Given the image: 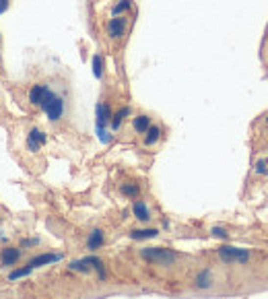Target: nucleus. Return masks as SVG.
<instances>
[{
  "instance_id": "22",
  "label": "nucleus",
  "mask_w": 268,
  "mask_h": 299,
  "mask_svg": "<svg viewBox=\"0 0 268 299\" xmlns=\"http://www.w3.org/2000/svg\"><path fill=\"white\" fill-rule=\"evenodd\" d=\"M93 73H95L97 78H101V75H103V58H101V54L93 56Z\"/></svg>"
},
{
  "instance_id": "8",
  "label": "nucleus",
  "mask_w": 268,
  "mask_h": 299,
  "mask_svg": "<svg viewBox=\"0 0 268 299\" xmlns=\"http://www.w3.org/2000/svg\"><path fill=\"white\" fill-rule=\"evenodd\" d=\"M213 285H215V274L211 268H202V271L194 276V287L198 291H208V289H213Z\"/></svg>"
},
{
  "instance_id": "4",
  "label": "nucleus",
  "mask_w": 268,
  "mask_h": 299,
  "mask_svg": "<svg viewBox=\"0 0 268 299\" xmlns=\"http://www.w3.org/2000/svg\"><path fill=\"white\" fill-rule=\"evenodd\" d=\"M250 250L244 248H233V246H221L219 248V258L225 264H245L250 260Z\"/></svg>"
},
{
  "instance_id": "13",
  "label": "nucleus",
  "mask_w": 268,
  "mask_h": 299,
  "mask_svg": "<svg viewBox=\"0 0 268 299\" xmlns=\"http://www.w3.org/2000/svg\"><path fill=\"white\" fill-rule=\"evenodd\" d=\"M151 124H153V118L148 116V114H138V116L132 118V130L136 134H145Z\"/></svg>"
},
{
  "instance_id": "20",
  "label": "nucleus",
  "mask_w": 268,
  "mask_h": 299,
  "mask_svg": "<svg viewBox=\"0 0 268 299\" xmlns=\"http://www.w3.org/2000/svg\"><path fill=\"white\" fill-rule=\"evenodd\" d=\"M89 262H91V266H93V271L97 273V276H99V278H101V281H103V278L107 276L103 260H101V258H97V256H89Z\"/></svg>"
},
{
  "instance_id": "19",
  "label": "nucleus",
  "mask_w": 268,
  "mask_h": 299,
  "mask_svg": "<svg viewBox=\"0 0 268 299\" xmlns=\"http://www.w3.org/2000/svg\"><path fill=\"white\" fill-rule=\"evenodd\" d=\"M120 192L126 198H138V196H141V186L134 184V182H128V184H122L120 186Z\"/></svg>"
},
{
  "instance_id": "26",
  "label": "nucleus",
  "mask_w": 268,
  "mask_h": 299,
  "mask_svg": "<svg viewBox=\"0 0 268 299\" xmlns=\"http://www.w3.org/2000/svg\"><path fill=\"white\" fill-rule=\"evenodd\" d=\"M266 124H268V118H266Z\"/></svg>"
},
{
  "instance_id": "18",
  "label": "nucleus",
  "mask_w": 268,
  "mask_h": 299,
  "mask_svg": "<svg viewBox=\"0 0 268 299\" xmlns=\"http://www.w3.org/2000/svg\"><path fill=\"white\" fill-rule=\"evenodd\" d=\"M128 116H130V107H128V105L120 107V109H118V112L112 116V120H110V126L114 128V130H118V128L122 126V122H124V120H126Z\"/></svg>"
},
{
  "instance_id": "5",
  "label": "nucleus",
  "mask_w": 268,
  "mask_h": 299,
  "mask_svg": "<svg viewBox=\"0 0 268 299\" xmlns=\"http://www.w3.org/2000/svg\"><path fill=\"white\" fill-rule=\"evenodd\" d=\"M23 258V248H17V246H6L0 250V266L4 268H13L19 260Z\"/></svg>"
},
{
  "instance_id": "10",
  "label": "nucleus",
  "mask_w": 268,
  "mask_h": 299,
  "mask_svg": "<svg viewBox=\"0 0 268 299\" xmlns=\"http://www.w3.org/2000/svg\"><path fill=\"white\" fill-rule=\"evenodd\" d=\"M110 120H112V109L107 107L103 101L97 103V128H99V134L105 132V126L110 124Z\"/></svg>"
},
{
  "instance_id": "17",
  "label": "nucleus",
  "mask_w": 268,
  "mask_h": 299,
  "mask_svg": "<svg viewBox=\"0 0 268 299\" xmlns=\"http://www.w3.org/2000/svg\"><path fill=\"white\" fill-rule=\"evenodd\" d=\"M132 0H118V2L110 8V15L112 17H124L128 11H132Z\"/></svg>"
},
{
  "instance_id": "12",
  "label": "nucleus",
  "mask_w": 268,
  "mask_h": 299,
  "mask_svg": "<svg viewBox=\"0 0 268 299\" xmlns=\"http://www.w3.org/2000/svg\"><path fill=\"white\" fill-rule=\"evenodd\" d=\"M132 215H134V219L136 221H141V223H148L153 219V215H151V208L146 206V202L145 200H136L134 204H132Z\"/></svg>"
},
{
  "instance_id": "2",
  "label": "nucleus",
  "mask_w": 268,
  "mask_h": 299,
  "mask_svg": "<svg viewBox=\"0 0 268 299\" xmlns=\"http://www.w3.org/2000/svg\"><path fill=\"white\" fill-rule=\"evenodd\" d=\"M138 254L143 260L157 266H171L177 262V252L170 250V248H143Z\"/></svg>"
},
{
  "instance_id": "3",
  "label": "nucleus",
  "mask_w": 268,
  "mask_h": 299,
  "mask_svg": "<svg viewBox=\"0 0 268 299\" xmlns=\"http://www.w3.org/2000/svg\"><path fill=\"white\" fill-rule=\"evenodd\" d=\"M128 29H130V19H128L126 15L124 17H112L110 21L105 23V35H107L110 42L120 44L126 39Z\"/></svg>"
},
{
  "instance_id": "21",
  "label": "nucleus",
  "mask_w": 268,
  "mask_h": 299,
  "mask_svg": "<svg viewBox=\"0 0 268 299\" xmlns=\"http://www.w3.org/2000/svg\"><path fill=\"white\" fill-rule=\"evenodd\" d=\"M31 271L33 268L31 266H21V268H15V271H11L8 273V281H17V278H23V276H27V274H31Z\"/></svg>"
},
{
  "instance_id": "23",
  "label": "nucleus",
  "mask_w": 268,
  "mask_h": 299,
  "mask_svg": "<svg viewBox=\"0 0 268 299\" xmlns=\"http://www.w3.org/2000/svg\"><path fill=\"white\" fill-rule=\"evenodd\" d=\"M39 244H42V239H39V237H27V239H21V248H25V250H29V248H37Z\"/></svg>"
},
{
  "instance_id": "7",
  "label": "nucleus",
  "mask_w": 268,
  "mask_h": 299,
  "mask_svg": "<svg viewBox=\"0 0 268 299\" xmlns=\"http://www.w3.org/2000/svg\"><path fill=\"white\" fill-rule=\"evenodd\" d=\"M62 260V254H58V252H44V254H37L33 258H29V262L27 266H31L33 271L39 266H48V264H54V262H60Z\"/></svg>"
},
{
  "instance_id": "24",
  "label": "nucleus",
  "mask_w": 268,
  "mask_h": 299,
  "mask_svg": "<svg viewBox=\"0 0 268 299\" xmlns=\"http://www.w3.org/2000/svg\"><path fill=\"white\" fill-rule=\"evenodd\" d=\"M211 233H213V237H219V239H227V237H229V231H227L225 227H219V225L213 227Z\"/></svg>"
},
{
  "instance_id": "11",
  "label": "nucleus",
  "mask_w": 268,
  "mask_h": 299,
  "mask_svg": "<svg viewBox=\"0 0 268 299\" xmlns=\"http://www.w3.org/2000/svg\"><path fill=\"white\" fill-rule=\"evenodd\" d=\"M103 244H105L103 229H91V233H89V237H87V250L89 252H97Z\"/></svg>"
},
{
  "instance_id": "14",
  "label": "nucleus",
  "mask_w": 268,
  "mask_h": 299,
  "mask_svg": "<svg viewBox=\"0 0 268 299\" xmlns=\"http://www.w3.org/2000/svg\"><path fill=\"white\" fill-rule=\"evenodd\" d=\"M42 97H44V83H35V85L29 87V93H27L29 105L39 109V105H42Z\"/></svg>"
},
{
  "instance_id": "16",
  "label": "nucleus",
  "mask_w": 268,
  "mask_h": 299,
  "mask_svg": "<svg viewBox=\"0 0 268 299\" xmlns=\"http://www.w3.org/2000/svg\"><path fill=\"white\" fill-rule=\"evenodd\" d=\"M130 239H136V242H143V239H153L159 235V229L155 227H146V229H132L130 233Z\"/></svg>"
},
{
  "instance_id": "15",
  "label": "nucleus",
  "mask_w": 268,
  "mask_h": 299,
  "mask_svg": "<svg viewBox=\"0 0 268 299\" xmlns=\"http://www.w3.org/2000/svg\"><path fill=\"white\" fill-rule=\"evenodd\" d=\"M68 271L89 274V273H93V266H91V262H89V256H85V258H78V260H73L71 264H68Z\"/></svg>"
},
{
  "instance_id": "1",
  "label": "nucleus",
  "mask_w": 268,
  "mask_h": 299,
  "mask_svg": "<svg viewBox=\"0 0 268 299\" xmlns=\"http://www.w3.org/2000/svg\"><path fill=\"white\" fill-rule=\"evenodd\" d=\"M39 109L48 116L49 122H60L66 114V95L60 93L58 89H54L49 83H44V97H42V105Z\"/></svg>"
},
{
  "instance_id": "9",
  "label": "nucleus",
  "mask_w": 268,
  "mask_h": 299,
  "mask_svg": "<svg viewBox=\"0 0 268 299\" xmlns=\"http://www.w3.org/2000/svg\"><path fill=\"white\" fill-rule=\"evenodd\" d=\"M161 136H163V128L159 124H151L148 130L143 134V145L145 147H155L159 141H161Z\"/></svg>"
},
{
  "instance_id": "25",
  "label": "nucleus",
  "mask_w": 268,
  "mask_h": 299,
  "mask_svg": "<svg viewBox=\"0 0 268 299\" xmlns=\"http://www.w3.org/2000/svg\"><path fill=\"white\" fill-rule=\"evenodd\" d=\"M256 174H268V159H260V161L256 163Z\"/></svg>"
},
{
  "instance_id": "6",
  "label": "nucleus",
  "mask_w": 268,
  "mask_h": 299,
  "mask_svg": "<svg viewBox=\"0 0 268 299\" xmlns=\"http://www.w3.org/2000/svg\"><path fill=\"white\" fill-rule=\"evenodd\" d=\"M46 141H48V134L42 130V128H31L29 130V134H27V149L31 153H37L39 149H42L44 145H46Z\"/></svg>"
}]
</instances>
